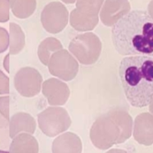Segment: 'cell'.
<instances>
[{
  "instance_id": "9",
  "label": "cell",
  "mask_w": 153,
  "mask_h": 153,
  "mask_svg": "<svg viewBox=\"0 0 153 153\" xmlns=\"http://www.w3.org/2000/svg\"><path fill=\"white\" fill-rule=\"evenodd\" d=\"M130 11L129 0H105L100 11L99 18L104 25L113 27Z\"/></svg>"
},
{
  "instance_id": "22",
  "label": "cell",
  "mask_w": 153,
  "mask_h": 153,
  "mask_svg": "<svg viewBox=\"0 0 153 153\" xmlns=\"http://www.w3.org/2000/svg\"><path fill=\"white\" fill-rule=\"evenodd\" d=\"M9 93V79L2 71H0V95Z\"/></svg>"
},
{
  "instance_id": "25",
  "label": "cell",
  "mask_w": 153,
  "mask_h": 153,
  "mask_svg": "<svg viewBox=\"0 0 153 153\" xmlns=\"http://www.w3.org/2000/svg\"><path fill=\"white\" fill-rule=\"evenodd\" d=\"M106 153H128L126 150L120 149H112L106 152Z\"/></svg>"
},
{
  "instance_id": "5",
  "label": "cell",
  "mask_w": 153,
  "mask_h": 153,
  "mask_svg": "<svg viewBox=\"0 0 153 153\" xmlns=\"http://www.w3.org/2000/svg\"><path fill=\"white\" fill-rule=\"evenodd\" d=\"M38 126L45 135L54 137L65 132L71 125V120L65 109L48 107L38 115Z\"/></svg>"
},
{
  "instance_id": "20",
  "label": "cell",
  "mask_w": 153,
  "mask_h": 153,
  "mask_svg": "<svg viewBox=\"0 0 153 153\" xmlns=\"http://www.w3.org/2000/svg\"><path fill=\"white\" fill-rule=\"evenodd\" d=\"M9 47V35L7 30L0 27V54L5 52Z\"/></svg>"
},
{
  "instance_id": "10",
  "label": "cell",
  "mask_w": 153,
  "mask_h": 153,
  "mask_svg": "<svg viewBox=\"0 0 153 153\" xmlns=\"http://www.w3.org/2000/svg\"><path fill=\"white\" fill-rule=\"evenodd\" d=\"M42 93L51 106L65 105L70 96L68 86L56 78H50L44 82L42 84Z\"/></svg>"
},
{
  "instance_id": "23",
  "label": "cell",
  "mask_w": 153,
  "mask_h": 153,
  "mask_svg": "<svg viewBox=\"0 0 153 153\" xmlns=\"http://www.w3.org/2000/svg\"><path fill=\"white\" fill-rule=\"evenodd\" d=\"M9 55L10 54H9L5 56V59L3 61V67L8 73H9Z\"/></svg>"
},
{
  "instance_id": "15",
  "label": "cell",
  "mask_w": 153,
  "mask_h": 153,
  "mask_svg": "<svg viewBox=\"0 0 153 153\" xmlns=\"http://www.w3.org/2000/svg\"><path fill=\"white\" fill-rule=\"evenodd\" d=\"M105 0H76L75 12L91 19H100L99 13Z\"/></svg>"
},
{
  "instance_id": "7",
  "label": "cell",
  "mask_w": 153,
  "mask_h": 153,
  "mask_svg": "<svg viewBox=\"0 0 153 153\" xmlns=\"http://www.w3.org/2000/svg\"><path fill=\"white\" fill-rule=\"evenodd\" d=\"M44 28L51 34H57L65 29L69 22V12L61 2H49L44 7L41 15Z\"/></svg>"
},
{
  "instance_id": "4",
  "label": "cell",
  "mask_w": 153,
  "mask_h": 153,
  "mask_svg": "<svg viewBox=\"0 0 153 153\" xmlns=\"http://www.w3.org/2000/svg\"><path fill=\"white\" fill-rule=\"evenodd\" d=\"M69 51L81 65H92L100 56L102 43L97 35L88 31L72 39L69 45Z\"/></svg>"
},
{
  "instance_id": "2",
  "label": "cell",
  "mask_w": 153,
  "mask_h": 153,
  "mask_svg": "<svg viewBox=\"0 0 153 153\" xmlns=\"http://www.w3.org/2000/svg\"><path fill=\"white\" fill-rule=\"evenodd\" d=\"M119 76L131 106H149L153 98V58L139 55L123 57L119 66Z\"/></svg>"
},
{
  "instance_id": "3",
  "label": "cell",
  "mask_w": 153,
  "mask_h": 153,
  "mask_svg": "<svg viewBox=\"0 0 153 153\" xmlns=\"http://www.w3.org/2000/svg\"><path fill=\"white\" fill-rule=\"evenodd\" d=\"M132 128L133 120L129 113L123 109L115 108L95 120L90 138L96 148L107 150L128 140L132 136Z\"/></svg>"
},
{
  "instance_id": "14",
  "label": "cell",
  "mask_w": 153,
  "mask_h": 153,
  "mask_svg": "<svg viewBox=\"0 0 153 153\" xmlns=\"http://www.w3.org/2000/svg\"><path fill=\"white\" fill-rule=\"evenodd\" d=\"M39 146L31 134L22 132L12 139L9 153H38Z\"/></svg>"
},
{
  "instance_id": "26",
  "label": "cell",
  "mask_w": 153,
  "mask_h": 153,
  "mask_svg": "<svg viewBox=\"0 0 153 153\" xmlns=\"http://www.w3.org/2000/svg\"><path fill=\"white\" fill-rule=\"evenodd\" d=\"M61 1L65 4H74L76 2V0H61Z\"/></svg>"
},
{
  "instance_id": "24",
  "label": "cell",
  "mask_w": 153,
  "mask_h": 153,
  "mask_svg": "<svg viewBox=\"0 0 153 153\" xmlns=\"http://www.w3.org/2000/svg\"><path fill=\"white\" fill-rule=\"evenodd\" d=\"M147 13L153 20V0H151L149 3L148 8H147Z\"/></svg>"
},
{
  "instance_id": "17",
  "label": "cell",
  "mask_w": 153,
  "mask_h": 153,
  "mask_svg": "<svg viewBox=\"0 0 153 153\" xmlns=\"http://www.w3.org/2000/svg\"><path fill=\"white\" fill-rule=\"evenodd\" d=\"M10 9L18 19H27L36 10V0H9Z\"/></svg>"
},
{
  "instance_id": "27",
  "label": "cell",
  "mask_w": 153,
  "mask_h": 153,
  "mask_svg": "<svg viewBox=\"0 0 153 153\" xmlns=\"http://www.w3.org/2000/svg\"><path fill=\"white\" fill-rule=\"evenodd\" d=\"M149 109L150 113L153 115V98H152V99L151 102H150V103H149Z\"/></svg>"
},
{
  "instance_id": "16",
  "label": "cell",
  "mask_w": 153,
  "mask_h": 153,
  "mask_svg": "<svg viewBox=\"0 0 153 153\" xmlns=\"http://www.w3.org/2000/svg\"><path fill=\"white\" fill-rule=\"evenodd\" d=\"M61 49H63V45L61 42L57 38L49 37L45 38L38 46V58L44 65L48 66L52 54Z\"/></svg>"
},
{
  "instance_id": "11",
  "label": "cell",
  "mask_w": 153,
  "mask_h": 153,
  "mask_svg": "<svg viewBox=\"0 0 153 153\" xmlns=\"http://www.w3.org/2000/svg\"><path fill=\"white\" fill-rule=\"evenodd\" d=\"M132 135L139 144L145 146L153 145V115L149 113L138 115L134 120Z\"/></svg>"
},
{
  "instance_id": "18",
  "label": "cell",
  "mask_w": 153,
  "mask_h": 153,
  "mask_svg": "<svg viewBox=\"0 0 153 153\" xmlns=\"http://www.w3.org/2000/svg\"><path fill=\"white\" fill-rule=\"evenodd\" d=\"M9 54H17L25 46V35L19 25L9 24Z\"/></svg>"
},
{
  "instance_id": "6",
  "label": "cell",
  "mask_w": 153,
  "mask_h": 153,
  "mask_svg": "<svg viewBox=\"0 0 153 153\" xmlns=\"http://www.w3.org/2000/svg\"><path fill=\"white\" fill-rule=\"evenodd\" d=\"M48 67L51 74L65 81L73 80L79 69L76 58L65 49H61L53 54Z\"/></svg>"
},
{
  "instance_id": "8",
  "label": "cell",
  "mask_w": 153,
  "mask_h": 153,
  "mask_svg": "<svg viewBox=\"0 0 153 153\" xmlns=\"http://www.w3.org/2000/svg\"><path fill=\"white\" fill-rule=\"evenodd\" d=\"M43 78L36 69L31 67L21 68L14 77L16 91L25 97H32L41 91Z\"/></svg>"
},
{
  "instance_id": "1",
  "label": "cell",
  "mask_w": 153,
  "mask_h": 153,
  "mask_svg": "<svg viewBox=\"0 0 153 153\" xmlns=\"http://www.w3.org/2000/svg\"><path fill=\"white\" fill-rule=\"evenodd\" d=\"M112 42L120 55L153 57V20L146 11H130L112 27Z\"/></svg>"
},
{
  "instance_id": "21",
  "label": "cell",
  "mask_w": 153,
  "mask_h": 153,
  "mask_svg": "<svg viewBox=\"0 0 153 153\" xmlns=\"http://www.w3.org/2000/svg\"><path fill=\"white\" fill-rule=\"evenodd\" d=\"M0 113L6 120H9V97H0Z\"/></svg>"
},
{
  "instance_id": "19",
  "label": "cell",
  "mask_w": 153,
  "mask_h": 153,
  "mask_svg": "<svg viewBox=\"0 0 153 153\" xmlns=\"http://www.w3.org/2000/svg\"><path fill=\"white\" fill-rule=\"evenodd\" d=\"M10 3L9 0H0V22L5 23L9 20Z\"/></svg>"
},
{
  "instance_id": "12",
  "label": "cell",
  "mask_w": 153,
  "mask_h": 153,
  "mask_svg": "<svg viewBox=\"0 0 153 153\" xmlns=\"http://www.w3.org/2000/svg\"><path fill=\"white\" fill-rule=\"evenodd\" d=\"M81 139L74 132H68L59 135L53 141L52 153H82Z\"/></svg>"
},
{
  "instance_id": "13",
  "label": "cell",
  "mask_w": 153,
  "mask_h": 153,
  "mask_svg": "<svg viewBox=\"0 0 153 153\" xmlns=\"http://www.w3.org/2000/svg\"><path fill=\"white\" fill-rule=\"evenodd\" d=\"M36 122L31 115L26 113H18L9 120V136L12 139L22 132L34 134Z\"/></svg>"
}]
</instances>
